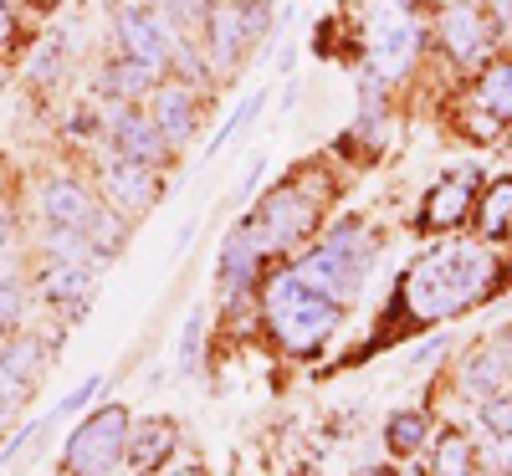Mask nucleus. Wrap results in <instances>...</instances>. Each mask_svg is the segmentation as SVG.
<instances>
[{
	"label": "nucleus",
	"instance_id": "nucleus-35",
	"mask_svg": "<svg viewBox=\"0 0 512 476\" xmlns=\"http://www.w3.org/2000/svg\"><path fill=\"white\" fill-rule=\"evenodd\" d=\"M359 476H395V471H379V466H374V471H359Z\"/></svg>",
	"mask_w": 512,
	"mask_h": 476
},
{
	"label": "nucleus",
	"instance_id": "nucleus-27",
	"mask_svg": "<svg viewBox=\"0 0 512 476\" xmlns=\"http://www.w3.org/2000/svg\"><path fill=\"white\" fill-rule=\"evenodd\" d=\"M262 103H267V93H251V98H246V103H241V108L231 113V123H221V134L210 139V154H221V149H226V144H231V139L241 134V128H246V123H251L256 113H262Z\"/></svg>",
	"mask_w": 512,
	"mask_h": 476
},
{
	"label": "nucleus",
	"instance_id": "nucleus-1",
	"mask_svg": "<svg viewBox=\"0 0 512 476\" xmlns=\"http://www.w3.org/2000/svg\"><path fill=\"white\" fill-rule=\"evenodd\" d=\"M497 282V256L482 246H441L431 251L415 272H405L400 282V313L415 328L446 323L456 313H466L472 302H482ZM410 328V333H415Z\"/></svg>",
	"mask_w": 512,
	"mask_h": 476
},
{
	"label": "nucleus",
	"instance_id": "nucleus-2",
	"mask_svg": "<svg viewBox=\"0 0 512 476\" xmlns=\"http://www.w3.org/2000/svg\"><path fill=\"white\" fill-rule=\"evenodd\" d=\"M262 313H267L272 338L282 343L287 354H313V349H323V343L333 338V328L344 323V302L323 297L313 282H303L297 272H282L262 292Z\"/></svg>",
	"mask_w": 512,
	"mask_h": 476
},
{
	"label": "nucleus",
	"instance_id": "nucleus-4",
	"mask_svg": "<svg viewBox=\"0 0 512 476\" xmlns=\"http://www.w3.org/2000/svg\"><path fill=\"white\" fill-rule=\"evenodd\" d=\"M364 47H369V67L379 82H395L410 72L415 47H420V26L400 0H369L364 6Z\"/></svg>",
	"mask_w": 512,
	"mask_h": 476
},
{
	"label": "nucleus",
	"instance_id": "nucleus-8",
	"mask_svg": "<svg viewBox=\"0 0 512 476\" xmlns=\"http://www.w3.org/2000/svg\"><path fill=\"white\" fill-rule=\"evenodd\" d=\"M441 47H446V57L461 62V67L482 62L487 47H492V21H487V11L472 6V0H451V6L441 11Z\"/></svg>",
	"mask_w": 512,
	"mask_h": 476
},
{
	"label": "nucleus",
	"instance_id": "nucleus-7",
	"mask_svg": "<svg viewBox=\"0 0 512 476\" xmlns=\"http://www.w3.org/2000/svg\"><path fill=\"white\" fill-rule=\"evenodd\" d=\"M113 31H118V47L128 62H144V67H164L169 57H175V41H169L164 21L149 11V6H128L113 16Z\"/></svg>",
	"mask_w": 512,
	"mask_h": 476
},
{
	"label": "nucleus",
	"instance_id": "nucleus-15",
	"mask_svg": "<svg viewBox=\"0 0 512 476\" xmlns=\"http://www.w3.org/2000/svg\"><path fill=\"white\" fill-rule=\"evenodd\" d=\"M256 262H262V246H256V241L236 226V231L226 236V246H221V297H226V302H236V297L251 287Z\"/></svg>",
	"mask_w": 512,
	"mask_h": 476
},
{
	"label": "nucleus",
	"instance_id": "nucleus-18",
	"mask_svg": "<svg viewBox=\"0 0 512 476\" xmlns=\"http://www.w3.org/2000/svg\"><path fill=\"white\" fill-rule=\"evenodd\" d=\"M205 41H210V57H216V67H236V57L251 47L246 26H241V6L205 11Z\"/></svg>",
	"mask_w": 512,
	"mask_h": 476
},
{
	"label": "nucleus",
	"instance_id": "nucleus-19",
	"mask_svg": "<svg viewBox=\"0 0 512 476\" xmlns=\"http://www.w3.org/2000/svg\"><path fill=\"white\" fill-rule=\"evenodd\" d=\"M41 297L47 302H88V287H93V272L88 262H47L36 277Z\"/></svg>",
	"mask_w": 512,
	"mask_h": 476
},
{
	"label": "nucleus",
	"instance_id": "nucleus-22",
	"mask_svg": "<svg viewBox=\"0 0 512 476\" xmlns=\"http://www.w3.org/2000/svg\"><path fill=\"white\" fill-rule=\"evenodd\" d=\"M482 108L492 118H512V57L487 67V77H482Z\"/></svg>",
	"mask_w": 512,
	"mask_h": 476
},
{
	"label": "nucleus",
	"instance_id": "nucleus-13",
	"mask_svg": "<svg viewBox=\"0 0 512 476\" xmlns=\"http://www.w3.org/2000/svg\"><path fill=\"white\" fill-rule=\"evenodd\" d=\"M472 190H477V169H461V175L441 180L420 210V226L425 231H456L466 215H472Z\"/></svg>",
	"mask_w": 512,
	"mask_h": 476
},
{
	"label": "nucleus",
	"instance_id": "nucleus-3",
	"mask_svg": "<svg viewBox=\"0 0 512 476\" xmlns=\"http://www.w3.org/2000/svg\"><path fill=\"white\" fill-rule=\"evenodd\" d=\"M369 267H374V241L364 236V221L344 215V221L323 236V246L313 256H303L292 272L303 277V282H313L333 302H354L359 287H364V277H369Z\"/></svg>",
	"mask_w": 512,
	"mask_h": 476
},
{
	"label": "nucleus",
	"instance_id": "nucleus-28",
	"mask_svg": "<svg viewBox=\"0 0 512 476\" xmlns=\"http://www.w3.org/2000/svg\"><path fill=\"white\" fill-rule=\"evenodd\" d=\"M21 318H26V292H21V282L0 277V328H16Z\"/></svg>",
	"mask_w": 512,
	"mask_h": 476
},
{
	"label": "nucleus",
	"instance_id": "nucleus-17",
	"mask_svg": "<svg viewBox=\"0 0 512 476\" xmlns=\"http://www.w3.org/2000/svg\"><path fill=\"white\" fill-rule=\"evenodd\" d=\"M41 364H47L41 338L21 333V338H11V343H0V379H6L16 395H26V389L41 379Z\"/></svg>",
	"mask_w": 512,
	"mask_h": 476
},
{
	"label": "nucleus",
	"instance_id": "nucleus-30",
	"mask_svg": "<svg viewBox=\"0 0 512 476\" xmlns=\"http://www.w3.org/2000/svg\"><path fill=\"white\" fill-rule=\"evenodd\" d=\"M241 26H246V41H262V36H267V26H272L267 0H241Z\"/></svg>",
	"mask_w": 512,
	"mask_h": 476
},
{
	"label": "nucleus",
	"instance_id": "nucleus-10",
	"mask_svg": "<svg viewBox=\"0 0 512 476\" xmlns=\"http://www.w3.org/2000/svg\"><path fill=\"white\" fill-rule=\"evenodd\" d=\"M108 139L118 144L123 159L149 164V169L164 164V154H169V139L159 134V123L144 118V113H134V108H113V118H108Z\"/></svg>",
	"mask_w": 512,
	"mask_h": 476
},
{
	"label": "nucleus",
	"instance_id": "nucleus-37",
	"mask_svg": "<svg viewBox=\"0 0 512 476\" xmlns=\"http://www.w3.org/2000/svg\"><path fill=\"white\" fill-rule=\"evenodd\" d=\"M180 476H205V471H200V466H190V471H180Z\"/></svg>",
	"mask_w": 512,
	"mask_h": 476
},
{
	"label": "nucleus",
	"instance_id": "nucleus-20",
	"mask_svg": "<svg viewBox=\"0 0 512 476\" xmlns=\"http://www.w3.org/2000/svg\"><path fill=\"white\" fill-rule=\"evenodd\" d=\"M477 226H482V236H487V241H497V236H512V175L487 185V195H482V210H477Z\"/></svg>",
	"mask_w": 512,
	"mask_h": 476
},
{
	"label": "nucleus",
	"instance_id": "nucleus-32",
	"mask_svg": "<svg viewBox=\"0 0 512 476\" xmlns=\"http://www.w3.org/2000/svg\"><path fill=\"white\" fill-rule=\"evenodd\" d=\"M11 36H16V21H11V11H6V0H0V52L11 47Z\"/></svg>",
	"mask_w": 512,
	"mask_h": 476
},
{
	"label": "nucleus",
	"instance_id": "nucleus-34",
	"mask_svg": "<svg viewBox=\"0 0 512 476\" xmlns=\"http://www.w3.org/2000/svg\"><path fill=\"white\" fill-rule=\"evenodd\" d=\"M0 246H6V210H0Z\"/></svg>",
	"mask_w": 512,
	"mask_h": 476
},
{
	"label": "nucleus",
	"instance_id": "nucleus-21",
	"mask_svg": "<svg viewBox=\"0 0 512 476\" xmlns=\"http://www.w3.org/2000/svg\"><path fill=\"white\" fill-rule=\"evenodd\" d=\"M62 72H67V36H41V47L26 62V77L36 82V88H52Z\"/></svg>",
	"mask_w": 512,
	"mask_h": 476
},
{
	"label": "nucleus",
	"instance_id": "nucleus-25",
	"mask_svg": "<svg viewBox=\"0 0 512 476\" xmlns=\"http://www.w3.org/2000/svg\"><path fill=\"white\" fill-rule=\"evenodd\" d=\"M436 476H472V446L456 430H446L436 446Z\"/></svg>",
	"mask_w": 512,
	"mask_h": 476
},
{
	"label": "nucleus",
	"instance_id": "nucleus-16",
	"mask_svg": "<svg viewBox=\"0 0 512 476\" xmlns=\"http://www.w3.org/2000/svg\"><path fill=\"white\" fill-rule=\"evenodd\" d=\"M154 123L169 144H185L195 134V93L180 88V82H164L154 88Z\"/></svg>",
	"mask_w": 512,
	"mask_h": 476
},
{
	"label": "nucleus",
	"instance_id": "nucleus-31",
	"mask_svg": "<svg viewBox=\"0 0 512 476\" xmlns=\"http://www.w3.org/2000/svg\"><path fill=\"white\" fill-rule=\"evenodd\" d=\"M180 16H190V21H205V11H210V0H169Z\"/></svg>",
	"mask_w": 512,
	"mask_h": 476
},
{
	"label": "nucleus",
	"instance_id": "nucleus-36",
	"mask_svg": "<svg viewBox=\"0 0 512 476\" xmlns=\"http://www.w3.org/2000/svg\"><path fill=\"white\" fill-rule=\"evenodd\" d=\"M31 6H41V11H47V6H57V0H31Z\"/></svg>",
	"mask_w": 512,
	"mask_h": 476
},
{
	"label": "nucleus",
	"instance_id": "nucleus-26",
	"mask_svg": "<svg viewBox=\"0 0 512 476\" xmlns=\"http://www.w3.org/2000/svg\"><path fill=\"white\" fill-rule=\"evenodd\" d=\"M200 343H205V308H190V318L180 328V354H175L180 374H195L200 369Z\"/></svg>",
	"mask_w": 512,
	"mask_h": 476
},
{
	"label": "nucleus",
	"instance_id": "nucleus-6",
	"mask_svg": "<svg viewBox=\"0 0 512 476\" xmlns=\"http://www.w3.org/2000/svg\"><path fill=\"white\" fill-rule=\"evenodd\" d=\"M313 221H318L313 195H308L303 185H282V190H272L262 205L246 215L241 231H246L256 246H262V256H267V251H287V246H297V241L313 231Z\"/></svg>",
	"mask_w": 512,
	"mask_h": 476
},
{
	"label": "nucleus",
	"instance_id": "nucleus-23",
	"mask_svg": "<svg viewBox=\"0 0 512 476\" xmlns=\"http://www.w3.org/2000/svg\"><path fill=\"white\" fill-rule=\"evenodd\" d=\"M149 82H154V67H144V62H118V67H108L103 88H108L113 98H123V103H134V98L149 93Z\"/></svg>",
	"mask_w": 512,
	"mask_h": 476
},
{
	"label": "nucleus",
	"instance_id": "nucleus-14",
	"mask_svg": "<svg viewBox=\"0 0 512 476\" xmlns=\"http://www.w3.org/2000/svg\"><path fill=\"white\" fill-rule=\"evenodd\" d=\"M175 441H180L175 420H144V425H128V451L123 456L144 476V471H159L169 456H175Z\"/></svg>",
	"mask_w": 512,
	"mask_h": 476
},
{
	"label": "nucleus",
	"instance_id": "nucleus-12",
	"mask_svg": "<svg viewBox=\"0 0 512 476\" xmlns=\"http://www.w3.org/2000/svg\"><path fill=\"white\" fill-rule=\"evenodd\" d=\"M103 190H108V205L123 215V210H149L154 195H159V180H154V169L149 164H134V159H108L103 164Z\"/></svg>",
	"mask_w": 512,
	"mask_h": 476
},
{
	"label": "nucleus",
	"instance_id": "nucleus-5",
	"mask_svg": "<svg viewBox=\"0 0 512 476\" xmlns=\"http://www.w3.org/2000/svg\"><path fill=\"white\" fill-rule=\"evenodd\" d=\"M123 451H128V410L123 405H98L67 436L62 471L67 476H113V466L123 461Z\"/></svg>",
	"mask_w": 512,
	"mask_h": 476
},
{
	"label": "nucleus",
	"instance_id": "nucleus-9",
	"mask_svg": "<svg viewBox=\"0 0 512 476\" xmlns=\"http://www.w3.org/2000/svg\"><path fill=\"white\" fill-rule=\"evenodd\" d=\"M36 210L47 215V226H62V231H93L98 221V200L88 195V185L77 180H47L36 190Z\"/></svg>",
	"mask_w": 512,
	"mask_h": 476
},
{
	"label": "nucleus",
	"instance_id": "nucleus-29",
	"mask_svg": "<svg viewBox=\"0 0 512 476\" xmlns=\"http://www.w3.org/2000/svg\"><path fill=\"white\" fill-rule=\"evenodd\" d=\"M487 471L492 476H512V430H497V436H487Z\"/></svg>",
	"mask_w": 512,
	"mask_h": 476
},
{
	"label": "nucleus",
	"instance_id": "nucleus-24",
	"mask_svg": "<svg viewBox=\"0 0 512 476\" xmlns=\"http://www.w3.org/2000/svg\"><path fill=\"white\" fill-rule=\"evenodd\" d=\"M384 441H390L395 456H415V451L425 446V415H420V410H400V415L390 420V430H384Z\"/></svg>",
	"mask_w": 512,
	"mask_h": 476
},
{
	"label": "nucleus",
	"instance_id": "nucleus-33",
	"mask_svg": "<svg viewBox=\"0 0 512 476\" xmlns=\"http://www.w3.org/2000/svg\"><path fill=\"white\" fill-rule=\"evenodd\" d=\"M16 400H21V395H16V389H11L6 379H0V420H6V415H11V405H16Z\"/></svg>",
	"mask_w": 512,
	"mask_h": 476
},
{
	"label": "nucleus",
	"instance_id": "nucleus-11",
	"mask_svg": "<svg viewBox=\"0 0 512 476\" xmlns=\"http://www.w3.org/2000/svg\"><path fill=\"white\" fill-rule=\"evenodd\" d=\"M507 384H512V333H497L492 343H482V349L466 359L461 389L472 400H497Z\"/></svg>",
	"mask_w": 512,
	"mask_h": 476
}]
</instances>
